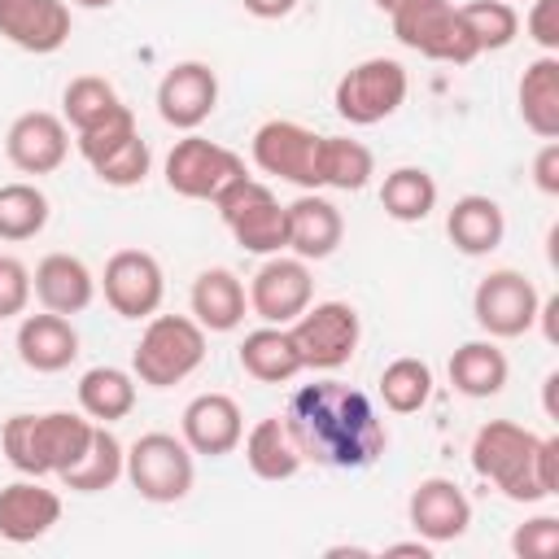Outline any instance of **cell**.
Here are the masks:
<instances>
[{"instance_id":"cell-1","label":"cell","mask_w":559,"mask_h":559,"mask_svg":"<svg viewBox=\"0 0 559 559\" xmlns=\"http://www.w3.org/2000/svg\"><path fill=\"white\" fill-rule=\"evenodd\" d=\"M280 419H284L293 445L301 450V459L341 467V472L371 467L389 445V428L380 424L371 397L341 380L301 384L288 397V411Z\"/></svg>"},{"instance_id":"cell-2","label":"cell","mask_w":559,"mask_h":559,"mask_svg":"<svg viewBox=\"0 0 559 559\" xmlns=\"http://www.w3.org/2000/svg\"><path fill=\"white\" fill-rule=\"evenodd\" d=\"M472 467L511 502L559 493V437H537L515 419H489L472 437Z\"/></svg>"},{"instance_id":"cell-3","label":"cell","mask_w":559,"mask_h":559,"mask_svg":"<svg viewBox=\"0 0 559 559\" xmlns=\"http://www.w3.org/2000/svg\"><path fill=\"white\" fill-rule=\"evenodd\" d=\"M92 432L96 424L74 411L9 415L0 428V450L22 476H61L87 454Z\"/></svg>"},{"instance_id":"cell-4","label":"cell","mask_w":559,"mask_h":559,"mask_svg":"<svg viewBox=\"0 0 559 559\" xmlns=\"http://www.w3.org/2000/svg\"><path fill=\"white\" fill-rule=\"evenodd\" d=\"M205 362V328L192 314H153L131 349V376L148 389H170Z\"/></svg>"},{"instance_id":"cell-5","label":"cell","mask_w":559,"mask_h":559,"mask_svg":"<svg viewBox=\"0 0 559 559\" xmlns=\"http://www.w3.org/2000/svg\"><path fill=\"white\" fill-rule=\"evenodd\" d=\"M214 210L223 218V227L231 231V240L245 249V253H284L288 249V214L284 205L275 201V192L253 179V175H240L231 179L218 197H214Z\"/></svg>"},{"instance_id":"cell-6","label":"cell","mask_w":559,"mask_h":559,"mask_svg":"<svg viewBox=\"0 0 559 559\" xmlns=\"http://www.w3.org/2000/svg\"><path fill=\"white\" fill-rule=\"evenodd\" d=\"M393 35L402 48L428 57V61H445V66H472L480 57L472 31L463 26L459 9L450 0H402L393 13Z\"/></svg>"},{"instance_id":"cell-7","label":"cell","mask_w":559,"mask_h":559,"mask_svg":"<svg viewBox=\"0 0 559 559\" xmlns=\"http://www.w3.org/2000/svg\"><path fill=\"white\" fill-rule=\"evenodd\" d=\"M122 476L135 485L144 502H179L188 498L197 480V463L183 437L175 432H144L127 445V467Z\"/></svg>"},{"instance_id":"cell-8","label":"cell","mask_w":559,"mask_h":559,"mask_svg":"<svg viewBox=\"0 0 559 559\" xmlns=\"http://www.w3.org/2000/svg\"><path fill=\"white\" fill-rule=\"evenodd\" d=\"M411 92V79H406V66L393 61V57H367L358 66H349L341 79H336V92H332V105L345 122L354 127H371V122H384L402 109Z\"/></svg>"},{"instance_id":"cell-9","label":"cell","mask_w":559,"mask_h":559,"mask_svg":"<svg viewBox=\"0 0 559 559\" xmlns=\"http://www.w3.org/2000/svg\"><path fill=\"white\" fill-rule=\"evenodd\" d=\"M288 332H293V345H297L306 371H336L354 358L362 323L349 301H310L288 323Z\"/></svg>"},{"instance_id":"cell-10","label":"cell","mask_w":559,"mask_h":559,"mask_svg":"<svg viewBox=\"0 0 559 559\" xmlns=\"http://www.w3.org/2000/svg\"><path fill=\"white\" fill-rule=\"evenodd\" d=\"M249 175L240 153L188 131L183 140H175V148L166 153V183L170 192L188 197V201H214L231 179Z\"/></svg>"},{"instance_id":"cell-11","label":"cell","mask_w":559,"mask_h":559,"mask_svg":"<svg viewBox=\"0 0 559 559\" xmlns=\"http://www.w3.org/2000/svg\"><path fill=\"white\" fill-rule=\"evenodd\" d=\"M537 288L524 271H489L476 293H472V314L480 323V332H489L493 341H511V336H524L533 323H537Z\"/></svg>"},{"instance_id":"cell-12","label":"cell","mask_w":559,"mask_h":559,"mask_svg":"<svg viewBox=\"0 0 559 559\" xmlns=\"http://www.w3.org/2000/svg\"><path fill=\"white\" fill-rule=\"evenodd\" d=\"M314 157H319V135L293 118H271L253 131V162L271 179H284V183L314 192L319 188Z\"/></svg>"},{"instance_id":"cell-13","label":"cell","mask_w":559,"mask_h":559,"mask_svg":"<svg viewBox=\"0 0 559 559\" xmlns=\"http://www.w3.org/2000/svg\"><path fill=\"white\" fill-rule=\"evenodd\" d=\"M100 288H105V301H109L114 314H122V319H153L162 310V297H166V275H162V262L153 253L118 249L105 262Z\"/></svg>"},{"instance_id":"cell-14","label":"cell","mask_w":559,"mask_h":559,"mask_svg":"<svg viewBox=\"0 0 559 559\" xmlns=\"http://www.w3.org/2000/svg\"><path fill=\"white\" fill-rule=\"evenodd\" d=\"M314 301V280H310V266L293 253H271L258 275L249 280V310L262 319V323H275V328H288L306 306Z\"/></svg>"},{"instance_id":"cell-15","label":"cell","mask_w":559,"mask_h":559,"mask_svg":"<svg viewBox=\"0 0 559 559\" xmlns=\"http://www.w3.org/2000/svg\"><path fill=\"white\" fill-rule=\"evenodd\" d=\"M218 105V74L205 61H175L157 83V114L175 131H197Z\"/></svg>"},{"instance_id":"cell-16","label":"cell","mask_w":559,"mask_h":559,"mask_svg":"<svg viewBox=\"0 0 559 559\" xmlns=\"http://www.w3.org/2000/svg\"><path fill=\"white\" fill-rule=\"evenodd\" d=\"M4 153L22 175H52L66 153H70V131L66 118L48 114V109H26L9 122L4 131Z\"/></svg>"},{"instance_id":"cell-17","label":"cell","mask_w":559,"mask_h":559,"mask_svg":"<svg viewBox=\"0 0 559 559\" xmlns=\"http://www.w3.org/2000/svg\"><path fill=\"white\" fill-rule=\"evenodd\" d=\"M179 437L188 441L192 454H205V459H223L240 445L245 437V419H240V406L236 397L227 393H197L183 415H179Z\"/></svg>"},{"instance_id":"cell-18","label":"cell","mask_w":559,"mask_h":559,"mask_svg":"<svg viewBox=\"0 0 559 559\" xmlns=\"http://www.w3.org/2000/svg\"><path fill=\"white\" fill-rule=\"evenodd\" d=\"M406 515H411V528L424 537V542H454L467 533L472 524V502L467 493L445 480V476H428L411 489V502H406Z\"/></svg>"},{"instance_id":"cell-19","label":"cell","mask_w":559,"mask_h":559,"mask_svg":"<svg viewBox=\"0 0 559 559\" xmlns=\"http://www.w3.org/2000/svg\"><path fill=\"white\" fill-rule=\"evenodd\" d=\"M0 35L22 52H57L70 39L66 0H0Z\"/></svg>"},{"instance_id":"cell-20","label":"cell","mask_w":559,"mask_h":559,"mask_svg":"<svg viewBox=\"0 0 559 559\" xmlns=\"http://www.w3.org/2000/svg\"><path fill=\"white\" fill-rule=\"evenodd\" d=\"M57 520H61V498L39 476H26L0 489V537L4 542H17V546L39 542Z\"/></svg>"},{"instance_id":"cell-21","label":"cell","mask_w":559,"mask_h":559,"mask_svg":"<svg viewBox=\"0 0 559 559\" xmlns=\"http://www.w3.org/2000/svg\"><path fill=\"white\" fill-rule=\"evenodd\" d=\"M284 214H288V249L301 262H323L336 253V245L345 236V218L328 197L301 192L293 205H284Z\"/></svg>"},{"instance_id":"cell-22","label":"cell","mask_w":559,"mask_h":559,"mask_svg":"<svg viewBox=\"0 0 559 559\" xmlns=\"http://www.w3.org/2000/svg\"><path fill=\"white\" fill-rule=\"evenodd\" d=\"M31 288H35V297H39L44 310L66 314V319L70 314H83L92 306V297H96V280H92L87 262L74 258V253H48V258H39V266L31 275Z\"/></svg>"},{"instance_id":"cell-23","label":"cell","mask_w":559,"mask_h":559,"mask_svg":"<svg viewBox=\"0 0 559 559\" xmlns=\"http://www.w3.org/2000/svg\"><path fill=\"white\" fill-rule=\"evenodd\" d=\"M17 358L31 367V371H66L74 358H79V332L66 314H52V310H39V314H26L17 323Z\"/></svg>"},{"instance_id":"cell-24","label":"cell","mask_w":559,"mask_h":559,"mask_svg":"<svg viewBox=\"0 0 559 559\" xmlns=\"http://www.w3.org/2000/svg\"><path fill=\"white\" fill-rule=\"evenodd\" d=\"M188 306H192V319H197L205 332H236V328L245 323L249 293H245V284H240L236 271H227V266H205V271L192 280Z\"/></svg>"},{"instance_id":"cell-25","label":"cell","mask_w":559,"mask_h":559,"mask_svg":"<svg viewBox=\"0 0 559 559\" xmlns=\"http://www.w3.org/2000/svg\"><path fill=\"white\" fill-rule=\"evenodd\" d=\"M445 236H450L454 249L467 253V258L493 253V249L502 245V236H507V214H502V205H498L493 197L467 192V197H459V201L450 205V214H445Z\"/></svg>"},{"instance_id":"cell-26","label":"cell","mask_w":559,"mask_h":559,"mask_svg":"<svg viewBox=\"0 0 559 559\" xmlns=\"http://www.w3.org/2000/svg\"><path fill=\"white\" fill-rule=\"evenodd\" d=\"M520 118L533 135L559 140V57L542 52L537 61L524 66L520 79Z\"/></svg>"},{"instance_id":"cell-27","label":"cell","mask_w":559,"mask_h":559,"mask_svg":"<svg viewBox=\"0 0 559 559\" xmlns=\"http://www.w3.org/2000/svg\"><path fill=\"white\" fill-rule=\"evenodd\" d=\"M240 367H245L253 380H262V384H284V380H293L297 371H306V367H301V354H297V345H293V332H288V328H275V323L253 328V332L240 341Z\"/></svg>"},{"instance_id":"cell-28","label":"cell","mask_w":559,"mask_h":559,"mask_svg":"<svg viewBox=\"0 0 559 559\" xmlns=\"http://www.w3.org/2000/svg\"><path fill=\"white\" fill-rule=\"evenodd\" d=\"M507 376H511V362L493 345V336L489 341H463L450 354V384L463 397H493V393H502Z\"/></svg>"},{"instance_id":"cell-29","label":"cell","mask_w":559,"mask_h":559,"mask_svg":"<svg viewBox=\"0 0 559 559\" xmlns=\"http://www.w3.org/2000/svg\"><path fill=\"white\" fill-rule=\"evenodd\" d=\"M240 441H245V463H249V472H253L258 480H288V476H297L301 463H306L301 450L293 445V437H288V428H284L280 415L258 419Z\"/></svg>"},{"instance_id":"cell-30","label":"cell","mask_w":559,"mask_h":559,"mask_svg":"<svg viewBox=\"0 0 559 559\" xmlns=\"http://www.w3.org/2000/svg\"><path fill=\"white\" fill-rule=\"evenodd\" d=\"M79 406L92 424H118L135 411V376L122 367H87L79 376Z\"/></svg>"},{"instance_id":"cell-31","label":"cell","mask_w":559,"mask_h":559,"mask_svg":"<svg viewBox=\"0 0 559 559\" xmlns=\"http://www.w3.org/2000/svg\"><path fill=\"white\" fill-rule=\"evenodd\" d=\"M319 188H336V192H358L371 183L376 175V157L367 144L349 140V135H319Z\"/></svg>"},{"instance_id":"cell-32","label":"cell","mask_w":559,"mask_h":559,"mask_svg":"<svg viewBox=\"0 0 559 559\" xmlns=\"http://www.w3.org/2000/svg\"><path fill=\"white\" fill-rule=\"evenodd\" d=\"M380 205L397 223H424L437 210V179L424 166H397L380 183Z\"/></svg>"},{"instance_id":"cell-33","label":"cell","mask_w":559,"mask_h":559,"mask_svg":"<svg viewBox=\"0 0 559 559\" xmlns=\"http://www.w3.org/2000/svg\"><path fill=\"white\" fill-rule=\"evenodd\" d=\"M122 467H127V445L109 432V424H96L87 454L70 472H61V485L79 489V493H100V489H109L122 476Z\"/></svg>"},{"instance_id":"cell-34","label":"cell","mask_w":559,"mask_h":559,"mask_svg":"<svg viewBox=\"0 0 559 559\" xmlns=\"http://www.w3.org/2000/svg\"><path fill=\"white\" fill-rule=\"evenodd\" d=\"M380 397L393 415H415L428 406L432 397V367L424 358H393L384 371H380Z\"/></svg>"},{"instance_id":"cell-35","label":"cell","mask_w":559,"mask_h":559,"mask_svg":"<svg viewBox=\"0 0 559 559\" xmlns=\"http://www.w3.org/2000/svg\"><path fill=\"white\" fill-rule=\"evenodd\" d=\"M48 227V197L35 183H4L0 188V240L17 245Z\"/></svg>"},{"instance_id":"cell-36","label":"cell","mask_w":559,"mask_h":559,"mask_svg":"<svg viewBox=\"0 0 559 559\" xmlns=\"http://www.w3.org/2000/svg\"><path fill=\"white\" fill-rule=\"evenodd\" d=\"M459 17L472 31L480 52H502L520 35V13L511 9V0H472L459 9Z\"/></svg>"},{"instance_id":"cell-37","label":"cell","mask_w":559,"mask_h":559,"mask_svg":"<svg viewBox=\"0 0 559 559\" xmlns=\"http://www.w3.org/2000/svg\"><path fill=\"white\" fill-rule=\"evenodd\" d=\"M118 105H122V100H118L114 83L100 79V74H79V79H70L66 92H61V118H66L74 131L100 122V118L114 114Z\"/></svg>"},{"instance_id":"cell-38","label":"cell","mask_w":559,"mask_h":559,"mask_svg":"<svg viewBox=\"0 0 559 559\" xmlns=\"http://www.w3.org/2000/svg\"><path fill=\"white\" fill-rule=\"evenodd\" d=\"M148 166H153V153H148V144L140 140V131H135L127 144H118L114 153H105L100 162H92L96 179L109 183V188H135V183H144Z\"/></svg>"},{"instance_id":"cell-39","label":"cell","mask_w":559,"mask_h":559,"mask_svg":"<svg viewBox=\"0 0 559 559\" xmlns=\"http://www.w3.org/2000/svg\"><path fill=\"white\" fill-rule=\"evenodd\" d=\"M135 135V114L127 109V105H118L114 114H105L100 122H92V127H83L79 131V153H83V162L92 166V162H100L105 153H114L118 144H127Z\"/></svg>"},{"instance_id":"cell-40","label":"cell","mask_w":559,"mask_h":559,"mask_svg":"<svg viewBox=\"0 0 559 559\" xmlns=\"http://www.w3.org/2000/svg\"><path fill=\"white\" fill-rule=\"evenodd\" d=\"M31 271L22 258L0 253V319H17L31 306Z\"/></svg>"},{"instance_id":"cell-41","label":"cell","mask_w":559,"mask_h":559,"mask_svg":"<svg viewBox=\"0 0 559 559\" xmlns=\"http://www.w3.org/2000/svg\"><path fill=\"white\" fill-rule=\"evenodd\" d=\"M511 550L520 559H550L559 550V520L555 515H533L511 533Z\"/></svg>"},{"instance_id":"cell-42","label":"cell","mask_w":559,"mask_h":559,"mask_svg":"<svg viewBox=\"0 0 559 559\" xmlns=\"http://www.w3.org/2000/svg\"><path fill=\"white\" fill-rule=\"evenodd\" d=\"M524 31L542 52H559V0H533Z\"/></svg>"},{"instance_id":"cell-43","label":"cell","mask_w":559,"mask_h":559,"mask_svg":"<svg viewBox=\"0 0 559 559\" xmlns=\"http://www.w3.org/2000/svg\"><path fill=\"white\" fill-rule=\"evenodd\" d=\"M533 183L546 197H559V140H546L533 157Z\"/></svg>"},{"instance_id":"cell-44","label":"cell","mask_w":559,"mask_h":559,"mask_svg":"<svg viewBox=\"0 0 559 559\" xmlns=\"http://www.w3.org/2000/svg\"><path fill=\"white\" fill-rule=\"evenodd\" d=\"M253 17H262V22H275V17H288L293 9H297V0H240Z\"/></svg>"},{"instance_id":"cell-45","label":"cell","mask_w":559,"mask_h":559,"mask_svg":"<svg viewBox=\"0 0 559 559\" xmlns=\"http://www.w3.org/2000/svg\"><path fill=\"white\" fill-rule=\"evenodd\" d=\"M384 555H419V559H428L432 555V542H393V546H384Z\"/></svg>"},{"instance_id":"cell-46","label":"cell","mask_w":559,"mask_h":559,"mask_svg":"<svg viewBox=\"0 0 559 559\" xmlns=\"http://www.w3.org/2000/svg\"><path fill=\"white\" fill-rule=\"evenodd\" d=\"M74 4H79V9H109L114 0H74Z\"/></svg>"},{"instance_id":"cell-47","label":"cell","mask_w":559,"mask_h":559,"mask_svg":"<svg viewBox=\"0 0 559 559\" xmlns=\"http://www.w3.org/2000/svg\"><path fill=\"white\" fill-rule=\"evenodd\" d=\"M376 4H380V9H384V13H393V9H397V4H402V0H376Z\"/></svg>"}]
</instances>
